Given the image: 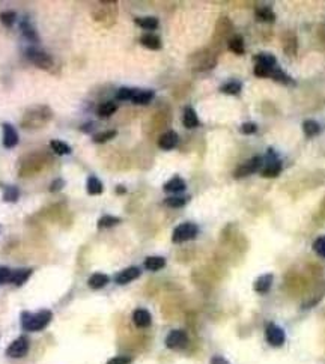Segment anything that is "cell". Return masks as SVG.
Here are the masks:
<instances>
[{
    "label": "cell",
    "mask_w": 325,
    "mask_h": 364,
    "mask_svg": "<svg viewBox=\"0 0 325 364\" xmlns=\"http://www.w3.org/2000/svg\"><path fill=\"white\" fill-rule=\"evenodd\" d=\"M52 311L50 310H41L38 313H21V325L27 331H41L44 330L50 321H52Z\"/></svg>",
    "instance_id": "obj_1"
},
{
    "label": "cell",
    "mask_w": 325,
    "mask_h": 364,
    "mask_svg": "<svg viewBox=\"0 0 325 364\" xmlns=\"http://www.w3.org/2000/svg\"><path fill=\"white\" fill-rule=\"evenodd\" d=\"M52 118V110L49 107H35L33 110H29L24 116L23 126L24 128H36L44 125Z\"/></svg>",
    "instance_id": "obj_2"
},
{
    "label": "cell",
    "mask_w": 325,
    "mask_h": 364,
    "mask_svg": "<svg viewBox=\"0 0 325 364\" xmlns=\"http://www.w3.org/2000/svg\"><path fill=\"white\" fill-rule=\"evenodd\" d=\"M197 226L193 223H182L179 224L175 231H173V235H172V241L175 244L185 243V241H190L197 237Z\"/></svg>",
    "instance_id": "obj_3"
},
{
    "label": "cell",
    "mask_w": 325,
    "mask_h": 364,
    "mask_svg": "<svg viewBox=\"0 0 325 364\" xmlns=\"http://www.w3.org/2000/svg\"><path fill=\"white\" fill-rule=\"evenodd\" d=\"M26 56H27V59L32 62L33 65H36V66L41 68V69L52 71V68L55 66V61L52 59V56H49L47 53H44V52H41V50L29 49V50L26 52Z\"/></svg>",
    "instance_id": "obj_4"
},
{
    "label": "cell",
    "mask_w": 325,
    "mask_h": 364,
    "mask_svg": "<svg viewBox=\"0 0 325 364\" xmlns=\"http://www.w3.org/2000/svg\"><path fill=\"white\" fill-rule=\"evenodd\" d=\"M280 172H282V164H280V161H278V157L269 149V151H268V155H266V164H265V167L262 169L260 175H262L263 178H275V176L280 175Z\"/></svg>",
    "instance_id": "obj_5"
},
{
    "label": "cell",
    "mask_w": 325,
    "mask_h": 364,
    "mask_svg": "<svg viewBox=\"0 0 325 364\" xmlns=\"http://www.w3.org/2000/svg\"><path fill=\"white\" fill-rule=\"evenodd\" d=\"M262 161H263L262 157H253V158L247 160L246 163H243L241 166L237 167L234 176H235L237 179H240V178H246V176L255 173L256 170H259L260 167H262Z\"/></svg>",
    "instance_id": "obj_6"
},
{
    "label": "cell",
    "mask_w": 325,
    "mask_h": 364,
    "mask_svg": "<svg viewBox=\"0 0 325 364\" xmlns=\"http://www.w3.org/2000/svg\"><path fill=\"white\" fill-rule=\"evenodd\" d=\"M27 351H29V340H27V337L21 336V337L15 339L8 346L6 354L9 357H12V358H21V357H24L27 354Z\"/></svg>",
    "instance_id": "obj_7"
},
{
    "label": "cell",
    "mask_w": 325,
    "mask_h": 364,
    "mask_svg": "<svg viewBox=\"0 0 325 364\" xmlns=\"http://www.w3.org/2000/svg\"><path fill=\"white\" fill-rule=\"evenodd\" d=\"M265 334H266V340L271 346H282L285 343V331L275 325V324H268L265 328Z\"/></svg>",
    "instance_id": "obj_8"
},
{
    "label": "cell",
    "mask_w": 325,
    "mask_h": 364,
    "mask_svg": "<svg viewBox=\"0 0 325 364\" xmlns=\"http://www.w3.org/2000/svg\"><path fill=\"white\" fill-rule=\"evenodd\" d=\"M189 343V337L182 330H173L166 337V346L169 349H182Z\"/></svg>",
    "instance_id": "obj_9"
},
{
    "label": "cell",
    "mask_w": 325,
    "mask_h": 364,
    "mask_svg": "<svg viewBox=\"0 0 325 364\" xmlns=\"http://www.w3.org/2000/svg\"><path fill=\"white\" fill-rule=\"evenodd\" d=\"M178 140H179V137L175 131H166L158 139V146L164 151H170L178 145Z\"/></svg>",
    "instance_id": "obj_10"
},
{
    "label": "cell",
    "mask_w": 325,
    "mask_h": 364,
    "mask_svg": "<svg viewBox=\"0 0 325 364\" xmlns=\"http://www.w3.org/2000/svg\"><path fill=\"white\" fill-rule=\"evenodd\" d=\"M18 143V134L9 123H3V145L5 148H14Z\"/></svg>",
    "instance_id": "obj_11"
},
{
    "label": "cell",
    "mask_w": 325,
    "mask_h": 364,
    "mask_svg": "<svg viewBox=\"0 0 325 364\" xmlns=\"http://www.w3.org/2000/svg\"><path fill=\"white\" fill-rule=\"evenodd\" d=\"M151 313L148 311V310H145V308H137V310H134V313H132V322L135 324V327H138V328H146V327H149L151 325Z\"/></svg>",
    "instance_id": "obj_12"
},
{
    "label": "cell",
    "mask_w": 325,
    "mask_h": 364,
    "mask_svg": "<svg viewBox=\"0 0 325 364\" xmlns=\"http://www.w3.org/2000/svg\"><path fill=\"white\" fill-rule=\"evenodd\" d=\"M140 276V269L137 266H130V268H125L124 271H121L118 276H116V283L118 285H127L132 280H135L137 277Z\"/></svg>",
    "instance_id": "obj_13"
},
{
    "label": "cell",
    "mask_w": 325,
    "mask_h": 364,
    "mask_svg": "<svg viewBox=\"0 0 325 364\" xmlns=\"http://www.w3.org/2000/svg\"><path fill=\"white\" fill-rule=\"evenodd\" d=\"M32 269L30 268H21V269H17V271H12V279H11V283H14L15 286H21L24 285L29 277L32 276Z\"/></svg>",
    "instance_id": "obj_14"
},
{
    "label": "cell",
    "mask_w": 325,
    "mask_h": 364,
    "mask_svg": "<svg viewBox=\"0 0 325 364\" xmlns=\"http://www.w3.org/2000/svg\"><path fill=\"white\" fill-rule=\"evenodd\" d=\"M185 181L182 179V178H179V176H175V178H172L170 181H167L164 184V187H163V190L166 191V193H182L184 190H185Z\"/></svg>",
    "instance_id": "obj_15"
},
{
    "label": "cell",
    "mask_w": 325,
    "mask_h": 364,
    "mask_svg": "<svg viewBox=\"0 0 325 364\" xmlns=\"http://www.w3.org/2000/svg\"><path fill=\"white\" fill-rule=\"evenodd\" d=\"M272 280H274L272 274H263V276H260L259 279L255 282V291L259 292V294L268 292L269 288H271V285H272Z\"/></svg>",
    "instance_id": "obj_16"
},
{
    "label": "cell",
    "mask_w": 325,
    "mask_h": 364,
    "mask_svg": "<svg viewBox=\"0 0 325 364\" xmlns=\"http://www.w3.org/2000/svg\"><path fill=\"white\" fill-rule=\"evenodd\" d=\"M283 49L288 56H295L297 53V38L294 33H286L283 36Z\"/></svg>",
    "instance_id": "obj_17"
},
{
    "label": "cell",
    "mask_w": 325,
    "mask_h": 364,
    "mask_svg": "<svg viewBox=\"0 0 325 364\" xmlns=\"http://www.w3.org/2000/svg\"><path fill=\"white\" fill-rule=\"evenodd\" d=\"M227 47L230 52H234L235 55H244V39L243 36L240 35H235V36H230L229 41H227Z\"/></svg>",
    "instance_id": "obj_18"
},
{
    "label": "cell",
    "mask_w": 325,
    "mask_h": 364,
    "mask_svg": "<svg viewBox=\"0 0 325 364\" xmlns=\"http://www.w3.org/2000/svg\"><path fill=\"white\" fill-rule=\"evenodd\" d=\"M166 266V259L161 256H149L145 260V268L149 271H158Z\"/></svg>",
    "instance_id": "obj_19"
},
{
    "label": "cell",
    "mask_w": 325,
    "mask_h": 364,
    "mask_svg": "<svg viewBox=\"0 0 325 364\" xmlns=\"http://www.w3.org/2000/svg\"><path fill=\"white\" fill-rule=\"evenodd\" d=\"M151 100H154V92L152 90H137L135 89V94L132 97V103L134 104H138V106H143V104H149Z\"/></svg>",
    "instance_id": "obj_20"
},
{
    "label": "cell",
    "mask_w": 325,
    "mask_h": 364,
    "mask_svg": "<svg viewBox=\"0 0 325 364\" xmlns=\"http://www.w3.org/2000/svg\"><path fill=\"white\" fill-rule=\"evenodd\" d=\"M89 286L92 288V289H101V288H104L107 283H109V277L106 276V274H101V272H95V274H92L90 277H89Z\"/></svg>",
    "instance_id": "obj_21"
},
{
    "label": "cell",
    "mask_w": 325,
    "mask_h": 364,
    "mask_svg": "<svg viewBox=\"0 0 325 364\" xmlns=\"http://www.w3.org/2000/svg\"><path fill=\"white\" fill-rule=\"evenodd\" d=\"M140 42L149 50H160L161 49V41L155 35H143L140 38Z\"/></svg>",
    "instance_id": "obj_22"
},
{
    "label": "cell",
    "mask_w": 325,
    "mask_h": 364,
    "mask_svg": "<svg viewBox=\"0 0 325 364\" xmlns=\"http://www.w3.org/2000/svg\"><path fill=\"white\" fill-rule=\"evenodd\" d=\"M184 125H185V128L199 126V118L192 107H185V110H184Z\"/></svg>",
    "instance_id": "obj_23"
},
{
    "label": "cell",
    "mask_w": 325,
    "mask_h": 364,
    "mask_svg": "<svg viewBox=\"0 0 325 364\" xmlns=\"http://www.w3.org/2000/svg\"><path fill=\"white\" fill-rule=\"evenodd\" d=\"M116 110H118V106H116L115 103H112V101H107V103H103V104L98 107L97 113H98V116H101V118H109V116H112Z\"/></svg>",
    "instance_id": "obj_24"
},
{
    "label": "cell",
    "mask_w": 325,
    "mask_h": 364,
    "mask_svg": "<svg viewBox=\"0 0 325 364\" xmlns=\"http://www.w3.org/2000/svg\"><path fill=\"white\" fill-rule=\"evenodd\" d=\"M86 188H87V193L92 194V196H98V194L103 193V184H101V181H100L98 178H95V176H90V178L87 179Z\"/></svg>",
    "instance_id": "obj_25"
},
{
    "label": "cell",
    "mask_w": 325,
    "mask_h": 364,
    "mask_svg": "<svg viewBox=\"0 0 325 364\" xmlns=\"http://www.w3.org/2000/svg\"><path fill=\"white\" fill-rule=\"evenodd\" d=\"M303 129H304L307 137H313V135L321 132V125L316 121H310L309 119V121L303 122Z\"/></svg>",
    "instance_id": "obj_26"
},
{
    "label": "cell",
    "mask_w": 325,
    "mask_h": 364,
    "mask_svg": "<svg viewBox=\"0 0 325 364\" xmlns=\"http://www.w3.org/2000/svg\"><path fill=\"white\" fill-rule=\"evenodd\" d=\"M135 23L142 27V29H148V30H154L158 27V20L154 17H143V18H135Z\"/></svg>",
    "instance_id": "obj_27"
},
{
    "label": "cell",
    "mask_w": 325,
    "mask_h": 364,
    "mask_svg": "<svg viewBox=\"0 0 325 364\" xmlns=\"http://www.w3.org/2000/svg\"><path fill=\"white\" fill-rule=\"evenodd\" d=\"M241 83L240 81H229V83H226V84H223L221 86V92L223 94H227V95H238L240 92H241Z\"/></svg>",
    "instance_id": "obj_28"
},
{
    "label": "cell",
    "mask_w": 325,
    "mask_h": 364,
    "mask_svg": "<svg viewBox=\"0 0 325 364\" xmlns=\"http://www.w3.org/2000/svg\"><path fill=\"white\" fill-rule=\"evenodd\" d=\"M21 32H23V35H24L27 39H30V41H38V39H39L38 35H36V32H35V29L30 26V23H29L27 20L21 21Z\"/></svg>",
    "instance_id": "obj_29"
},
{
    "label": "cell",
    "mask_w": 325,
    "mask_h": 364,
    "mask_svg": "<svg viewBox=\"0 0 325 364\" xmlns=\"http://www.w3.org/2000/svg\"><path fill=\"white\" fill-rule=\"evenodd\" d=\"M50 146L53 148V151H55L58 155H66V154L71 152V148L66 145L65 142H62V140H52V142H50Z\"/></svg>",
    "instance_id": "obj_30"
},
{
    "label": "cell",
    "mask_w": 325,
    "mask_h": 364,
    "mask_svg": "<svg viewBox=\"0 0 325 364\" xmlns=\"http://www.w3.org/2000/svg\"><path fill=\"white\" fill-rule=\"evenodd\" d=\"M271 77H272L274 80H277V81H282V83H286V84H294V80H292L286 72H283L280 68H277V66L272 69Z\"/></svg>",
    "instance_id": "obj_31"
},
{
    "label": "cell",
    "mask_w": 325,
    "mask_h": 364,
    "mask_svg": "<svg viewBox=\"0 0 325 364\" xmlns=\"http://www.w3.org/2000/svg\"><path fill=\"white\" fill-rule=\"evenodd\" d=\"M119 218L118 217H113V215H104L98 220V228L100 229H104V228H113L116 224H119Z\"/></svg>",
    "instance_id": "obj_32"
},
{
    "label": "cell",
    "mask_w": 325,
    "mask_h": 364,
    "mask_svg": "<svg viewBox=\"0 0 325 364\" xmlns=\"http://www.w3.org/2000/svg\"><path fill=\"white\" fill-rule=\"evenodd\" d=\"M255 62L256 63H259V65H263V66H266V68H269V69H274L275 68V58H272V56H269V55H258V56H255Z\"/></svg>",
    "instance_id": "obj_33"
},
{
    "label": "cell",
    "mask_w": 325,
    "mask_h": 364,
    "mask_svg": "<svg viewBox=\"0 0 325 364\" xmlns=\"http://www.w3.org/2000/svg\"><path fill=\"white\" fill-rule=\"evenodd\" d=\"M187 203V199L182 196H170L164 200V205L170 206V208H182Z\"/></svg>",
    "instance_id": "obj_34"
},
{
    "label": "cell",
    "mask_w": 325,
    "mask_h": 364,
    "mask_svg": "<svg viewBox=\"0 0 325 364\" xmlns=\"http://www.w3.org/2000/svg\"><path fill=\"white\" fill-rule=\"evenodd\" d=\"M18 196H20V191L18 188L15 187H6L5 188V193H3V200L5 202H17L18 200Z\"/></svg>",
    "instance_id": "obj_35"
},
{
    "label": "cell",
    "mask_w": 325,
    "mask_h": 364,
    "mask_svg": "<svg viewBox=\"0 0 325 364\" xmlns=\"http://www.w3.org/2000/svg\"><path fill=\"white\" fill-rule=\"evenodd\" d=\"M256 15H258V18L262 20V21H274L275 20V15H274V12L269 9V8H258V11H256Z\"/></svg>",
    "instance_id": "obj_36"
},
{
    "label": "cell",
    "mask_w": 325,
    "mask_h": 364,
    "mask_svg": "<svg viewBox=\"0 0 325 364\" xmlns=\"http://www.w3.org/2000/svg\"><path fill=\"white\" fill-rule=\"evenodd\" d=\"M116 134H118V132H116L115 129H110V131H106V132H100V134L94 135V142H95V143H106V142L115 139Z\"/></svg>",
    "instance_id": "obj_37"
},
{
    "label": "cell",
    "mask_w": 325,
    "mask_h": 364,
    "mask_svg": "<svg viewBox=\"0 0 325 364\" xmlns=\"http://www.w3.org/2000/svg\"><path fill=\"white\" fill-rule=\"evenodd\" d=\"M134 94H135V89H132V87H121L116 92V98L121 101H128V100H132Z\"/></svg>",
    "instance_id": "obj_38"
},
{
    "label": "cell",
    "mask_w": 325,
    "mask_h": 364,
    "mask_svg": "<svg viewBox=\"0 0 325 364\" xmlns=\"http://www.w3.org/2000/svg\"><path fill=\"white\" fill-rule=\"evenodd\" d=\"M15 12H12V11H8V12H2L0 14V21L6 26V27H11L12 24H14V21H15Z\"/></svg>",
    "instance_id": "obj_39"
},
{
    "label": "cell",
    "mask_w": 325,
    "mask_h": 364,
    "mask_svg": "<svg viewBox=\"0 0 325 364\" xmlns=\"http://www.w3.org/2000/svg\"><path fill=\"white\" fill-rule=\"evenodd\" d=\"M12 279V271L6 266H0V285L11 283Z\"/></svg>",
    "instance_id": "obj_40"
},
{
    "label": "cell",
    "mask_w": 325,
    "mask_h": 364,
    "mask_svg": "<svg viewBox=\"0 0 325 364\" xmlns=\"http://www.w3.org/2000/svg\"><path fill=\"white\" fill-rule=\"evenodd\" d=\"M313 250H315L321 257H325V237H319L318 240H315Z\"/></svg>",
    "instance_id": "obj_41"
},
{
    "label": "cell",
    "mask_w": 325,
    "mask_h": 364,
    "mask_svg": "<svg viewBox=\"0 0 325 364\" xmlns=\"http://www.w3.org/2000/svg\"><path fill=\"white\" fill-rule=\"evenodd\" d=\"M271 72H272V69H269V68H266V66H263V65H259V63L255 65V74H256L258 77H260V78L271 77Z\"/></svg>",
    "instance_id": "obj_42"
},
{
    "label": "cell",
    "mask_w": 325,
    "mask_h": 364,
    "mask_svg": "<svg viewBox=\"0 0 325 364\" xmlns=\"http://www.w3.org/2000/svg\"><path fill=\"white\" fill-rule=\"evenodd\" d=\"M256 129H258V126H256V123H253V122H246V123H243V126H241V131H243L244 134H247V135L255 134Z\"/></svg>",
    "instance_id": "obj_43"
},
{
    "label": "cell",
    "mask_w": 325,
    "mask_h": 364,
    "mask_svg": "<svg viewBox=\"0 0 325 364\" xmlns=\"http://www.w3.org/2000/svg\"><path fill=\"white\" fill-rule=\"evenodd\" d=\"M131 358L127 355H119V357H115L112 360H109L107 364H130Z\"/></svg>",
    "instance_id": "obj_44"
},
{
    "label": "cell",
    "mask_w": 325,
    "mask_h": 364,
    "mask_svg": "<svg viewBox=\"0 0 325 364\" xmlns=\"http://www.w3.org/2000/svg\"><path fill=\"white\" fill-rule=\"evenodd\" d=\"M64 187V181L62 179H56V181L53 182V185L50 187V190L52 191H58V190H61Z\"/></svg>",
    "instance_id": "obj_45"
},
{
    "label": "cell",
    "mask_w": 325,
    "mask_h": 364,
    "mask_svg": "<svg viewBox=\"0 0 325 364\" xmlns=\"http://www.w3.org/2000/svg\"><path fill=\"white\" fill-rule=\"evenodd\" d=\"M211 364H230L227 360H224L223 357H212L211 358Z\"/></svg>",
    "instance_id": "obj_46"
},
{
    "label": "cell",
    "mask_w": 325,
    "mask_h": 364,
    "mask_svg": "<svg viewBox=\"0 0 325 364\" xmlns=\"http://www.w3.org/2000/svg\"><path fill=\"white\" fill-rule=\"evenodd\" d=\"M116 191H118V193H125V188H124V187H118Z\"/></svg>",
    "instance_id": "obj_47"
}]
</instances>
